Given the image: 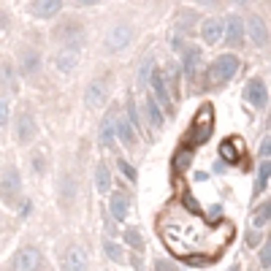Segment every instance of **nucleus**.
Returning a JSON list of instances; mask_svg holds the SVG:
<instances>
[{"label":"nucleus","instance_id":"2eb2a0df","mask_svg":"<svg viewBox=\"0 0 271 271\" xmlns=\"http://www.w3.org/2000/svg\"><path fill=\"white\" fill-rule=\"evenodd\" d=\"M201 36H203V41H206V44H217L222 38V25L217 22V19H206L203 28H201Z\"/></svg>","mask_w":271,"mask_h":271},{"label":"nucleus","instance_id":"9b49d317","mask_svg":"<svg viewBox=\"0 0 271 271\" xmlns=\"http://www.w3.org/2000/svg\"><path fill=\"white\" fill-rule=\"evenodd\" d=\"M60 9H63V0H36V3H33V14L41 17V19L55 17Z\"/></svg>","mask_w":271,"mask_h":271},{"label":"nucleus","instance_id":"c85d7f7f","mask_svg":"<svg viewBox=\"0 0 271 271\" xmlns=\"http://www.w3.org/2000/svg\"><path fill=\"white\" fill-rule=\"evenodd\" d=\"M149 71H152V57H147V60H144V65L138 68V84H144V82H147Z\"/></svg>","mask_w":271,"mask_h":271},{"label":"nucleus","instance_id":"20e7f679","mask_svg":"<svg viewBox=\"0 0 271 271\" xmlns=\"http://www.w3.org/2000/svg\"><path fill=\"white\" fill-rule=\"evenodd\" d=\"M63 268H65V271H90V263H87V255H84V249H82V247H68V249H65Z\"/></svg>","mask_w":271,"mask_h":271},{"label":"nucleus","instance_id":"5701e85b","mask_svg":"<svg viewBox=\"0 0 271 271\" xmlns=\"http://www.w3.org/2000/svg\"><path fill=\"white\" fill-rule=\"evenodd\" d=\"M57 68L65 71V74H68V71H74L76 68V52H63V55L57 57Z\"/></svg>","mask_w":271,"mask_h":271},{"label":"nucleus","instance_id":"412c9836","mask_svg":"<svg viewBox=\"0 0 271 271\" xmlns=\"http://www.w3.org/2000/svg\"><path fill=\"white\" fill-rule=\"evenodd\" d=\"M147 114H149V125H152V128L160 130L163 128V111L157 109L155 101H147Z\"/></svg>","mask_w":271,"mask_h":271},{"label":"nucleus","instance_id":"2f4dec72","mask_svg":"<svg viewBox=\"0 0 271 271\" xmlns=\"http://www.w3.org/2000/svg\"><path fill=\"white\" fill-rule=\"evenodd\" d=\"M268 252H271V249H268V241L266 244H263V247H260V263H263V266H271V257H268Z\"/></svg>","mask_w":271,"mask_h":271},{"label":"nucleus","instance_id":"f03ea898","mask_svg":"<svg viewBox=\"0 0 271 271\" xmlns=\"http://www.w3.org/2000/svg\"><path fill=\"white\" fill-rule=\"evenodd\" d=\"M211 128H214V111H211V106H203V109L195 114V120H193L187 136H184V141H182V155H176V168L179 171L187 168L193 149L201 147V144L211 136Z\"/></svg>","mask_w":271,"mask_h":271},{"label":"nucleus","instance_id":"f704fd0d","mask_svg":"<svg viewBox=\"0 0 271 271\" xmlns=\"http://www.w3.org/2000/svg\"><path fill=\"white\" fill-rule=\"evenodd\" d=\"M76 3H82V6H92V3H98V0H76Z\"/></svg>","mask_w":271,"mask_h":271},{"label":"nucleus","instance_id":"c9c22d12","mask_svg":"<svg viewBox=\"0 0 271 271\" xmlns=\"http://www.w3.org/2000/svg\"><path fill=\"white\" fill-rule=\"evenodd\" d=\"M230 271H241V268H239V266H233V268H230Z\"/></svg>","mask_w":271,"mask_h":271},{"label":"nucleus","instance_id":"dca6fc26","mask_svg":"<svg viewBox=\"0 0 271 271\" xmlns=\"http://www.w3.org/2000/svg\"><path fill=\"white\" fill-rule=\"evenodd\" d=\"M152 87H155V95H157V103L160 106H166V109H171V103H168V90H166V82H163V76L157 74H152Z\"/></svg>","mask_w":271,"mask_h":271},{"label":"nucleus","instance_id":"a211bd4d","mask_svg":"<svg viewBox=\"0 0 271 271\" xmlns=\"http://www.w3.org/2000/svg\"><path fill=\"white\" fill-rule=\"evenodd\" d=\"M36 136V128H33V117L28 114V111H25L22 117H19V141H30V138Z\"/></svg>","mask_w":271,"mask_h":271},{"label":"nucleus","instance_id":"a878e982","mask_svg":"<svg viewBox=\"0 0 271 271\" xmlns=\"http://www.w3.org/2000/svg\"><path fill=\"white\" fill-rule=\"evenodd\" d=\"M125 239H128V244H130V247H136V249H141V247H144V239H141V233H138L136 228L125 230Z\"/></svg>","mask_w":271,"mask_h":271},{"label":"nucleus","instance_id":"473e14b6","mask_svg":"<svg viewBox=\"0 0 271 271\" xmlns=\"http://www.w3.org/2000/svg\"><path fill=\"white\" fill-rule=\"evenodd\" d=\"M157 271H174V263H168V260H157Z\"/></svg>","mask_w":271,"mask_h":271},{"label":"nucleus","instance_id":"0eeeda50","mask_svg":"<svg viewBox=\"0 0 271 271\" xmlns=\"http://www.w3.org/2000/svg\"><path fill=\"white\" fill-rule=\"evenodd\" d=\"M244 98H247L252 106H266L268 103V92H266V82H260V79H252V82L247 84V90H244Z\"/></svg>","mask_w":271,"mask_h":271},{"label":"nucleus","instance_id":"423d86ee","mask_svg":"<svg viewBox=\"0 0 271 271\" xmlns=\"http://www.w3.org/2000/svg\"><path fill=\"white\" fill-rule=\"evenodd\" d=\"M38 266H41V255L33 247L19 249V255L14 257V271H38Z\"/></svg>","mask_w":271,"mask_h":271},{"label":"nucleus","instance_id":"4468645a","mask_svg":"<svg viewBox=\"0 0 271 271\" xmlns=\"http://www.w3.org/2000/svg\"><path fill=\"white\" fill-rule=\"evenodd\" d=\"M114 130H117V136L122 138L128 147H133L136 144V136H133V125H130L128 117H114Z\"/></svg>","mask_w":271,"mask_h":271},{"label":"nucleus","instance_id":"393cba45","mask_svg":"<svg viewBox=\"0 0 271 271\" xmlns=\"http://www.w3.org/2000/svg\"><path fill=\"white\" fill-rule=\"evenodd\" d=\"M252 222H255V228H263V225H266V222H268V201H266V203H263L260 209L255 211Z\"/></svg>","mask_w":271,"mask_h":271},{"label":"nucleus","instance_id":"f8f14e48","mask_svg":"<svg viewBox=\"0 0 271 271\" xmlns=\"http://www.w3.org/2000/svg\"><path fill=\"white\" fill-rule=\"evenodd\" d=\"M241 141L239 138H228V141H222V147H220V155H222V160H228V163H239L241 160Z\"/></svg>","mask_w":271,"mask_h":271},{"label":"nucleus","instance_id":"ddd939ff","mask_svg":"<svg viewBox=\"0 0 271 271\" xmlns=\"http://www.w3.org/2000/svg\"><path fill=\"white\" fill-rule=\"evenodd\" d=\"M247 25H249V36H252V41H255L257 46H266L268 30H266V25H263V19H260V17H249Z\"/></svg>","mask_w":271,"mask_h":271},{"label":"nucleus","instance_id":"b1692460","mask_svg":"<svg viewBox=\"0 0 271 271\" xmlns=\"http://www.w3.org/2000/svg\"><path fill=\"white\" fill-rule=\"evenodd\" d=\"M198 57H201V55H198V49H190L187 55H184V74H187V76H193V74H195Z\"/></svg>","mask_w":271,"mask_h":271},{"label":"nucleus","instance_id":"f257e3e1","mask_svg":"<svg viewBox=\"0 0 271 271\" xmlns=\"http://www.w3.org/2000/svg\"><path fill=\"white\" fill-rule=\"evenodd\" d=\"M166 247L187 263H211L233 239L230 222H211L193 209L168 206L157 220Z\"/></svg>","mask_w":271,"mask_h":271},{"label":"nucleus","instance_id":"1a4fd4ad","mask_svg":"<svg viewBox=\"0 0 271 271\" xmlns=\"http://www.w3.org/2000/svg\"><path fill=\"white\" fill-rule=\"evenodd\" d=\"M84 103L87 106H103L106 103V82H92L90 87H87V92H84Z\"/></svg>","mask_w":271,"mask_h":271},{"label":"nucleus","instance_id":"6ab92c4d","mask_svg":"<svg viewBox=\"0 0 271 271\" xmlns=\"http://www.w3.org/2000/svg\"><path fill=\"white\" fill-rule=\"evenodd\" d=\"M95 184H98V193H109V190H111V176H109V168H106V166H98Z\"/></svg>","mask_w":271,"mask_h":271},{"label":"nucleus","instance_id":"6e6552de","mask_svg":"<svg viewBox=\"0 0 271 271\" xmlns=\"http://www.w3.org/2000/svg\"><path fill=\"white\" fill-rule=\"evenodd\" d=\"M0 193H3V198H9V201H14L17 193H19V176L14 168H9L3 174V179H0Z\"/></svg>","mask_w":271,"mask_h":271},{"label":"nucleus","instance_id":"e433bc0d","mask_svg":"<svg viewBox=\"0 0 271 271\" xmlns=\"http://www.w3.org/2000/svg\"><path fill=\"white\" fill-rule=\"evenodd\" d=\"M239 3H247V0H239Z\"/></svg>","mask_w":271,"mask_h":271},{"label":"nucleus","instance_id":"72a5a7b5","mask_svg":"<svg viewBox=\"0 0 271 271\" xmlns=\"http://www.w3.org/2000/svg\"><path fill=\"white\" fill-rule=\"evenodd\" d=\"M260 155H263V157H266V160H268V136H266V141L260 144Z\"/></svg>","mask_w":271,"mask_h":271},{"label":"nucleus","instance_id":"4be33fe9","mask_svg":"<svg viewBox=\"0 0 271 271\" xmlns=\"http://www.w3.org/2000/svg\"><path fill=\"white\" fill-rule=\"evenodd\" d=\"M111 138H114V114H106V120L101 125V141L111 144Z\"/></svg>","mask_w":271,"mask_h":271},{"label":"nucleus","instance_id":"39448f33","mask_svg":"<svg viewBox=\"0 0 271 271\" xmlns=\"http://www.w3.org/2000/svg\"><path fill=\"white\" fill-rule=\"evenodd\" d=\"M130 38H133V30H130L128 25H117V28H111L109 36H106V46H109L111 52L125 49V46L130 44Z\"/></svg>","mask_w":271,"mask_h":271},{"label":"nucleus","instance_id":"f3484780","mask_svg":"<svg viewBox=\"0 0 271 271\" xmlns=\"http://www.w3.org/2000/svg\"><path fill=\"white\" fill-rule=\"evenodd\" d=\"M111 214H114V220H125L128 217V198L122 193H114V198H111Z\"/></svg>","mask_w":271,"mask_h":271},{"label":"nucleus","instance_id":"9d476101","mask_svg":"<svg viewBox=\"0 0 271 271\" xmlns=\"http://www.w3.org/2000/svg\"><path fill=\"white\" fill-rule=\"evenodd\" d=\"M241 38H244V25H241V19L230 14V17L225 19V41H228V44H241Z\"/></svg>","mask_w":271,"mask_h":271},{"label":"nucleus","instance_id":"7ed1b4c3","mask_svg":"<svg viewBox=\"0 0 271 271\" xmlns=\"http://www.w3.org/2000/svg\"><path fill=\"white\" fill-rule=\"evenodd\" d=\"M236 71H239V60H236L233 55H222V57H217V60L211 63L206 79L211 84H220V82H228Z\"/></svg>","mask_w":271,"mask_h":271},{"label":"nucleus","instance_id":"cd10ccee","mask_svg":"<svg viewBox=\"0 0 271 271\" xmlns=\"http://www.w3.org/2000/svg\"><path fill=\"white\" fill-rule=\"evenodd\" d=\"M103 249H106V255H109V257H111V260H117V263H120V260H122V249H120V247H117V244H114V241H106V244H103Z\"/></svg>","mask_w":271,"mask_h":271},{"label":"nucleus","instance_id":"7c9ffc66","mask_svg":"<svg viewBox=\"0 0 271 271\" xmlns=\"http://www.w3.org/2000/svg\"><path fill=\"white\" fill-rule=\"evenodd\" d=\"M117 166L122 168V174L128 176V179H136V171H133V166H130V163H125V160H117Z\"/></svg>","mask_w":271,"mask_h":271},{"label":"nucleus","instance_id":"c756f323","mask_svg":"<svg viewBox=\"0 0 271 271\" xmlns=\"http://www.w3.org/2000/svg\"><path fill=\"white\" fill-rule=\"evenodd\" d=\"M6 122H9V101L0 95V128H3Z\"/></svg>","mask_w":271,"mask_h":271},{"label":"nucleus","instance_id":"aec40b11","mask_svg":"<svg viewBox=\"0 0 271 271\" xmlns=\"http://www.w3.org/2000/svg\"><path fill=\"white\" fill-rule=\"evenodd\" d=\"M268 174H271V166H268V160H263V163H260V168H257L255 195H257V193H263V190H266V184H268Z\"/></svg>","mask_w":271,"mask_h":271},{"label":"nucleus","instance_id":"bb28decb","mask_svg":"<svg viewBox=\"0 0 271 271\" xmlns=\"http://www.w3.org/2000/svg\"><path fill=\"white\" fill-rule=\"evenodd\" d=\"M22 68L28 71V74H33V71L38 68V55H36V52H28V55H25V60H22Z\"/></svg>","mask_w":271,"mask_h":271}]
</instances>
